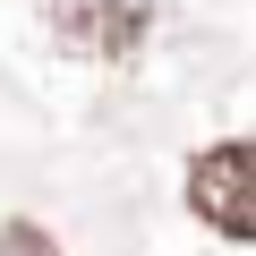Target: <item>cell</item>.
I'll use <instances>...</instances> for the list:
<instances>
[{"mask_svg": "<svg viewBox=\"0 0 256 256\" xmlns=\"http://www.w3.org/2000/svg\"><path fill=\"white\" fill-rule=\"evenodd\" d=\"M154 26V0H52V34L86 60H128Z\"/></svg>", "mask_w": 256, "mask_h": 256, "instance_id": "obj_2", "label": "cell"}, {"mask_svg": "<svg viewBox=\"0 0 256 256\" xmlns=\"http://www.w3.org/2000/svg\"><path fill=\"white\" fill-rule=\"evenodd\" d=\"M188 214L222 239H256V137H222L188 162Z\"/></svg>", "mask_w": 256, "mask_h": 256, "instance_id": "obj_1", "label": "cell"}, {"mask_svg": "<svg viewBox=\"0 0 256 256\" xmlns=\"http://www.w3.org/2000/svg\"><path fill=\"white\" fill-rule=\"evenodd\" d=\"M0 256H60V248H52L34 222H9V230H0Z\"/></svg>", "mask_w": 256, "mask_h": 256, "instance_id": "obj_3", "label": "cell"}]
</instances>
